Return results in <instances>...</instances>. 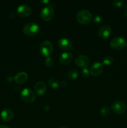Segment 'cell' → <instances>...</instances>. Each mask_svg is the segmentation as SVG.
Wrapping results in <instances>:
<instances>
[{
	"instance_id": "cell-1",
	"label": "cell",
	"mask_w": 127,
	"mask_h": 128,
	"mask_svg": "<svg viewBox=\"0 0 127 128\" xmlns=\"http://www.w3.org/2000/svg\"><path fill=\"white\" fill-rule=\"evenodd\" d=\"M92 19V14L87 10H82L78 12L77 14V20L82 24H87L90 22Z\"/></svg>"
},
{
	"instance_id": "cell-2",
	"label": "cell",
	"mask_w": 127,
	"mask_h": 128,
	"mask_svg": "<svg viewBox=\"0 0 127 128\" xmlns=\"http://www.w3.org/2000/svg\"><path fill=\"white\" fill-rule=\"evenodd\" d=\"M21 100L27 103H31L36 100V96L32 90L29 88H25L20 93Z\"/></svg>"
},
{
	"instance_id": "cell-3",
	"label": "cell",
	"mask_w": 127,
	"mask_h": 128,
	"mask_svg": "<svg viewBox=\"0 0 127 128\" xmlns=\"http://www.w3.org/2000/svg\"><path fill=\"white\" fill-rule=\"evenodd\" d=\"M39 30V26L35 22H30L26 24L23 27V32L27 36L36 34Z\"/></svg>"
},
{
	"instance_id": "cell-4",
	"label": "cell",
	"mask_w": 127,
	"mask_h": 128,
	"mask_svg": "<svg viewBox=\"0 0 127 128\" xmlns=\"http://www.w3.org/2000/svg\"><path fill=\"white\" fill-rule=\"evenodd\" d=\"M54 16V10L51 5L44 6L41 11V17L44 21H50Z\"/></svg>"
},
{
	"instance_id": "cell-5",
	"label": "cell",
	"mask_w": 127,
	"mask_h": 128,
	"mask_svg": "<svg viewBox=\"0 0 127 128\" xmlns=\"http://www.w3.org/2000/svg\"><path fill=\"white\" fill-rule=\"evenodd\" d=\"M111 109L117 114H122L127 110V105L123 101L118 100L113 102Z\"/></svg>"
},
{
	"instance_id": "cell-6",
	"label": "cell",
	"mask_w": 127,
	"mask_h": 128,
	"mask_svg": "<svg viewBox=\"0 0 127 128\" xmlns=\"http://www.w3.org/2000/svg\"><path fill=\"white\" fill-rule=\"evenodd\" d=\"M110 46L115 50H121L125 47L126 42L123 38L118 36L112 39L110 42Z\"/></svg>"
},
{
	"instance_id": "cell-7",
	"label": "cell",
	"mask_w": 127,
	"mask_h": 128,
	"mask_svg": "<svg viewBox=\"0 0 127 128\" xmlns=\"http://www.w3.org/2000/svg\"><path fill=\"white\" fill-rule=\"evenodd\" d=\"M40 51L44 56L49 57L53 51V45L49 41H44L40 45Z\"/></svg>"
},
{
	"instance_id": "cell-8",
	"label": "cell",
	"mask_w": 127,
	"mask_h": 128,
	"mask_svg": "<svg viewBox=\"0 0 127 128\" xmlns=\"http://www.w3.org/2000/svg\"><path fill=\"white\" fill-rule=\"evenodd\" d=\"M75 62L79 67L87 68L90 64V59L86 55L80 54L75 59Z\"/></svg>"
},
{
	"instance_id": "cell-9",
	"label": "cell",
	"mask_w": 127,
	"mask_h": 128,
	"mask_svg": "<svg viewBox=\"0 0 127 128\" xmlns=\"http://www.w3.org/2000/svg\"><path fill=\"white\" fill-rule=\"evenodd\" d=\"M57 44L59 47L62 50H73L72 48L73 43L70 39L69 38H61L57 42Z\"/></svg>"
},
{
	"instance_id": "cell-10",
	"label": "cell",
	"mask_w": 127,
	"mask_h": 128,
	"mask_svg": "<svg viewBox=\"0 0 127 128\" xmlns=\"http://www.w3.org/2000/svg\"><path fill=\"white\" fill-rule=\"evenodd\" d=\"M103 63L100 62H96L91 66L90 68V74L92 76H97L100 74L103 71Z\"/></svg>"
},
{
	"instance_id": "cell-11",
	"label": "cell",
	"mask_w": 127,
	"mask_h": 128,
	"mask_svg": "<svg viewBox=\"0 0 127 128\" xmlns=\"http://www.w3.org/2000/svg\"><path fill=\"white\" fill-rule=\"evenodd\" d=\"M112 32V28L110 25L105 24L100 28L98 31V34L100 38L102 39H105L109 37Z\"/></svg>"
},
{
	"instance_id": "cell-12",
	"label": "cell",
	"mask_w": 127,
	"mask_h": 128,
	"mask_svg": "<svg viewBox=\"0 0 127 128\" xmlns=\"http://www.w3.org/2000/svg\"><path fill=\"white\" fill-rule=\"evenodd\" d=\"M17 12L21 17H27L31 15L32 10L31 7L27 4H21L17 7Z\"/></svg>"
},
{
	"instance_id": "cell-13",
	"label": "cell",
	"mask_w": 127,
	"mask_h": 128,
	"mask_svg": "<svg viewBox=\"0 0 127 128\" xmlns=\"http://www.w3.org/2000/svg\"><path fill=\"white\" fill-rule=\"evenodd\" d=\"M73 60V55L70 52H64L61 54L59 57V61L61 64L64 65H67L70 63Z\"/></svg>"
},
{
	"instance_id": "cell-14",
	"label": "cell",
	"mask_w": 127,
	"mask_h": 128,
	"mask_svg": "<svg viewBox=\"0 0 127 128\" xmlns=\"http://www.w3.org/2000/svg\"><path fill=\"white\" fill-rule=\"evenodd\" d=\"M14 117V112L9 108L4 109L1 112V118L4 122H9Z\"/></svg>"
},
{
	"instance_id": "cell-15",
	"label": "cell",
	"mask_w": 127,
	"mask_h": 128,
	"mask_svg": "<svg viewBox=\"0 0 127 128\" xmlns=\"http://www.w3.org/2000/svg\"><path fill=\"white\" fill-rule=\"evenodd\" d=\"M34 90L37 94L41 96L46 92L47 90V86L42 81H38L35 84Z\"/></svg>"
},
{
	"instance_id": "cell-16",
	"label": "cell",
	"mask_w": 127,
	"mask_h": 128,
	"mask_svg": "<svg viewBox=\"0 0 127 128\" xmlns=\"http://www.w3.org/2000/svg\"><path fill=\"white\" fill-rule=\"evenodd\" d=\"M28 78V75L26 72H21L17 73L14 78V81L17 82V84H23L24 82H26Z\"/></svg>"
},
{
	"instance_id": "cell-17",
	"label": "cell",
	"mask_w": 127,
	"mask_h": 128,
	"mask_svg": "<svg viewBox=\"0 0 127 128\" xmlns=\"http://www.w3.org/2000/svg\"><path fill=\"white\" fill-rule=\"evenodd\" d=\"M78 74V71L76 70L73 69V70H70L67 72V76L69 80H75L77 78Z\"/></svg>"
},
{
	"instance_id": "cell-18",
	"label": "cell",
	"mask_w": 127,
	"mask_h": 128,
	"mask_svg": "<svg viewBox=\"0 0 127 128\" xmlns=\"http://www.w3.org/2000/svg\"><path fill=\"white\" fill-rule=\"evenodd\" d=\"M47 83H48L49 86L51 88L53 89H56L59 87V81H57V79L56 78H51L48 80L47 81Z\"/></svg>"
},
{
	"instance_id": "cell-19",
	"label": "cell",
	"mask_w": 127,
	"mask_h": 128,
	"mask_svg": "<svg viewBox=\"0 0 127 128\" xmlns=\"http://www.w3.org/2000/svg\"><path fill=\"white\" fill-rule=\"evenodd\" d=\"M113 58L110 56H107L103 58V64L106 66H109L113 62Z\"/></svg>"
},
{
	"instance_id": "cell-20",
	"label": "cell",
	"mask_w": 127,
	"mask_h": 128,
	"mask_svg": "<svg viewBox=\"0 0 127 128\" xmlns=\"http://www.w3.org/2000/svg\"><path fill=\"white\" fill-rule=\"evenodd\" d=\"M100 112L101 114H102V116H107L110 114V108L108 107V106H104V107L101 108Z\"/></svg>"
},
{
	"instance_id": "cell-21",
	"label": "cell",
	"mask_w": 127,
	"mask_h": 128,
	"mask_svg": "<svg viewBox=\"0 0 127 128\" xmlns=\"http://www.w3.org/2000/svg\"><path fill=\"white\" fill-rule=\"evenodd\" d=\"M123 3H124V1H122V0H114L112 2V4L115 8L122 7L123 6Z\"/></svg>"
},
{
	"instance_id": "cell-22",
	"label": "cell",
	"mask_w": 127,
	"mask_h": 128,
	"mask_svg": "<svg viewBox=\"0 0 127 128\" xmlns=\"http://www.w3.org/2000/svg\"><path fill=\"white\" fill-rule=\"evenodd\" d=\"M54 62L53 59L50 57H47L46 60H45V64L47 67H52L54 64Z\"/></svg>"
},
{
	"instance_id": "cell-23",
	"label": "cell",
	"mask_w": 127,
	"mask_h": 128,
	"mask_svg": "<svg viewBox=\"0 0 127 128\" xmlns=\"http://www.w3.org/2000/svg\"><path fill=\"white\" fill-rule=\"evenodd\" d=\"M81 74L83 78H87L90 75V70H88L87 68H83L81 71Z\"/></svg>"
},
{
	"instance_id": "cell-24",
	"label": "cell",
	"mask_w": 127,
	"mask_h": 128,
	"mask_svg": "<svg viewBox=\"0 0 127 128\" xmlns=\"http://www.w3.org/2000/svg\"><path fill=\"white\" fill-rule=\"evenodd\" d=\"M102 17L99 14L95 15L93 17V22L95 23H100L102 22Z\"/></svg>"
},
{
	"instance_id": "cell-25",
	"label": "cell",
	"mask_w": 127,
	"mask_h": 128,
	"mask_svg": "<svg viewBox=\"0 0 127 128\" xmlns=\"http://www.w3.org/2000/svg\"><path fill=\"white\" fill-rule=\"evenodd\" d=\"M59 85L60 86H62V87H65V86H66L67 85V82L65 81H62L60 82Z\"/></svg>"
},
{
	"instance_id": "cell-26",
	"label": "cell",
	"mask_w": 127,
	"mask_h": 128,
	"mask_svg": "<svg viewBox=\"0 0 127 128\" xmlns=\"http://www.w3.org/2000/svg\"><path fill=\"white\" fill-rule=\"evenodd\" d=\"M123 13L127 17V5L126 6H125L124 9H123Z\"/></svg>"
},
{
	"instance_id": "cell-27",
	"label": "cell",
	"mask_w": 127,
	"mask_h": 128,
	"mask_svg": "<svg viewBox=\"0 0 127 128\" xmlns=\"http://www.w3.org/2000/svg\"><path fill=\"white\" fill-rule=\"evenodd\" d=\"M44 110L46 111H49V106H47V105H45V106H44Z\"/></svg>"
},
{
	"instance_id": "cell-28",
	"label": "cell",
	"mask_w": 127,
	"mask_h": 128,
	"mask_svg": "<svg viewBox=\"0 0 127 128\" xmlns=\"http://www.w3.org/2000/svg\"><path fill=\"white\" fill-rule=\"evenodd\" d=\"M41 2L44 4H47L49 2V1H48V0H44V1H41Z\"/></svg>"
},
{
	"instance_id": "cell-29",
	"label": "cell",
	"mask_w": 127,
	"mask_h": 128,
	"mask_svg": "<svg viewBox=\"0 0 127 128\" xmlns=\"http://www.w3.org/2000/svg\"><path fill=\"white\" fill-rule=\"evenodd\" d=\"M0 128H10L7 126H4V125H0Z\"/></svg>"
},
{
	"instance_id": "cell-30",
	"label": "cell",
	"mask_w": 127,
	"mask_h": 128,
	"mask_svg": "<svg viewBox=\"0 0 127 128\" xmlns=\"http://www.w3.org/2000/svg\"><path fill=\"white\" fill-rule=\"evenodd\" d=\"M59 128H67L65 127V126H61V127H59Z\"/></svg>"
},
{
	"instance_id": "cell-31",
	"label": "cell",
	"mask_w": 127,
	"mask_h": 128,
	"mask_svg": "<svg viewBox=\"0 0 127 128\" xmlns=\"http://www.w3.org/2000/svg\"><path fill=\"white\" fill-rule=\"evenodd\" d=\"M125 47L127 48V42H126V44H125Z\"/></svg>"
},
{
	"instance_id": "cell-32",
	"label": "cell",
	"mask_w": 127,
	"mask_h": 128,
	"mask_svg": "<svg viewBox=\"0 0 127 128\" xmlns=\"http://www.w3.org/2000/svg\"></svg>"
}]
</instances>
